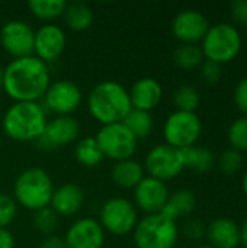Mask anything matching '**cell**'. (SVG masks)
I'll return each instance as SVG.
<instances>
[{
  "mask_svg": "<svg viewBox=\"0 0 247 248\" xmlns=\"http://www.w3.org/2000/svg\"><path fill=\"white\" fill-rule=\"evenodd\" d=\"M240 244H243V247L247 248V218L240 228Z\"/></svg>",
  "mask_w": 247,
  "mask_h": 248,
  "instance_id": "obj_40",
  "label": "cell"
},
{
  "mask_svg": "<svg viewBox=\"0 0 247 248\" xmlns=\"http://www.w3.org/2000/svg\"><path fill=\"white\" fill-rule=\"evenodd\" d=\"M138 222V214L135 206L124 198H111L108 199L99 215V224L103 231H108L112 235L124 237L134 231Z\"/></svg>",
  "mask_w": 247,
  "mask_h": 248,
  "instance_id": "obj_8",
  "label": "cell"
},
{
  "mask_svg": "<svg viewBox=\"0 0 247 248\" xmlns=\"http://www.w3.org/2000/svg\"><path fill=\"white\" fill-rule=\"evenodd\" d=\"M146 171L150 177L167 182L176 179L185 169L182 151L167 144L156 145L146 155Z\"/></svg>",
  "mask_w": 247,
  "mask_h": 248,
  "instance_id": "obj_10",
  "label": "cell"
},
{
  "mask_svg": "<svg viewBox=\"0 0 247 248\" xmlns=\"http://www.w3.org/2000/svg\"><path fill=\"white\" fill-rule=\"evenodd\" d=\"M205 232H207V228L205 225L201 222V221H189L185 227H183V235L189 240H201L205 237Z\"/></svg>",
  "mask_w": 247,
  "mask_h": 248,
  "instance_id": "obj_36",
  "label": "cell"
},
{
  "mask_svg": "<svg viewBox=\"0 0 247 248\" xmlns=\"http://www.w3.org/2000/svg\"><path fill=\"white\" fill-rule=\"evenodd\" d=\"M173 62L181 70H194L204 62L202 49L195 44H182L173 52Z\"/></svg>",
  "mask_w": 247,
  "mask_h": 248,
  "instance_id": "obj_27",
  "label": "cell"
},
{
  "mask_svg": "<svg viewBox=\"0 0 247 248\" xmlns=\"http://www.w3.org/2000/svg\"><path fill=\"white\" fill-rule=\"evenodd\" d=\"M229 141L231 144V148L237 151H247V116H242L236 119L227 132Z\"/></svg>",
  "mask_w": 247,
  "mask_h": 248,
  "instance_id": "obj_31",
  "label": "cell"
},
{
  "mask_svg": "<svg viewBox=\"0 0 247 248\" xmlns=\"http://www.w3.org/2000/svg\"><path fill=\"white\" fill-rule=\"evenodd\" d=\"M33 227L44 235H54L58 228V215L49 208H44L35 212L33 215Z\"/></svg>",
  "mask_w": 247,
  "mask_h": 248,
  "instance_id": "obj_30",
  "label": "cell"
},
{
  "mask_svg": "<svg viewBox=\"0 0 247 248\" xmlns=\"http://www.w3.org/2000/svg\"><path fill=\"white\" fill-rule=\"evenodd\" d=\"M210 29L208 19L204 13L195 9L179 12L172 22V32L182 44H195L202 41Z\"/></svg>",
  "mask_w": 247,
  "mask_h": 248,
  "instance_id": "obj_14",
  "label": "cell"
},
{
  "mask_svg": "<svg viewBox=\"0 0 247 248\" xmlns=\"http://www.w3.org/2000/svg\"><path fill=\"white\" fill-rule=\"evenodd\" d=\"M111 176L118 187L134 189L144 179V167L132 158L121 160L114 164Z\"/></svg>",
  "mask_w": 247,
  "mask_h": 248,
  "instance_id": "obj_21",
  "label": "cell"
},
{
  "mask_svg": "<svg viewBox=\"0 0 247 248\" xmlns=\"http://www.w3.org/2000/svg\"><path fill=\"white\" fill-rule=\"evenodd\" d=\"M49 84L48 64L35 55L12 60L3 68V90L15 102H38Z\"/></svg>",
  "mask_w": 247,
  "mask_h": 248,
  "instance_id": "obj_1",
  "label": "cell"
},
{
  "mask_svg": "<svg viewBox=\"0 0 247 248\" xmlns=\"http://www.w3.org/2000/svg\"><path fill=\"white\" fill-rule=\"evenodd\" d=\"M82 90L70 80L51 81L42 100L44 109L55 113L57 116H70L82 105Z\"/></svg>",
  "mask_w": 247,
  "mask_h": 248,
  "instance_id": "obj_11",
  "label": "cell"
},
{
  "mask_svg": "<svg viewBox=\"0 0 247 248\" xmlns=\"http://www.w3.org/2000/svg\"><path fill=\"white\" fill-rule=\"evenodd\" d=\"M39 248H67L64 238L57 235H48L42 240L39 244Z\"/></svg>",
  "mask_w": 247,
  "mask_h": 248,
  "instance_id": "obj_38",
  "label": "cell"
},
{
  "mask_svg": "<svg viewBox=\"0 0 247 248\" xmlns=\"http://www.w3.org/2000/svg\"><path fill=\"white\" fill-rule=\"evenodd\" d=\"M169 189L165 182L144 176V179L134 187L135 205L147 215L159 214L167 203Z\"/></svg>",
  "mask_w": 247,
  "mask_h": 248,
  "instance_id": "obj_16",
  "label": "cell"
},
{
  "mask_svg": "<svg viewBox=\"0 0 247 248\" xmlns=\"http://www.w3.org/2000/svg\"><path fill=\"white\" fill-rule=\"evenodd\" d=\"M67 248H102L105 231L95 218H82L71 224L64 237Z\"/></svg>",
  "mask_w": 247,
  "mask_h": 248,
  "instance_id": "obj_17",
  "label": "cell"
},
{
  "mask_svg": "<svg viewBox=\"0 0 247 248\" xmlns=\"http://www.w3.org/2000/svg\"><path fill=\"white\" fill-rule=\"evenodd\" d=\"M63 15L67 26L73 31H86L93 23V12L84 3H67Z\"/></svg>",
  "mask_w": 247,
  "mask_h": 248,
  "instance_id": "obj_24",
  "label": "cell"
},
{
  "mask_svg": "<svg viewBox=\"0 0 247 248\" xmlns=\"http://www.w3.org/2000/svg\"><path fill=\"white\" fill-rule=\"evenodd\" d=\"M195 205H197L195 195L188 189H182L169 196L167 203L162 212L176 221L181 217H186L192 214L195 209Z\"/></svg>",
  "mask_w": 247,
  "mask_h": 248,
  "instance_id": "obj_22",
  "label": "cell"
},
{
  "mask_svg": "<svg viewBox=\"0 0 247 248\" xmlns=\"http://www.w3.org/2000/svg\"><path fill=\"white\" fill-rule=\"evenodd\" d=\"M80 125L71 116H55L48 121L42 135L38 138V147L42 150H55L74 142L79 138Z\"/></svg>",
  "mask_w": 247,
  "mask_h": 248,
  "instance_id": "obj_13",
  "label": "cell"
},
{
  "mask_svg": "<svg viewBox=\"0 0 247 248\" xmlns=\"http://www.w3.org/2000/svg\"><path fill=\"white\" fill-rule=\"evenodd\" d=\"M95 138L103 153V157L115 161L131 158L137 150L138 140L128 131V128L122 122L103 125Z\"/></svg>",
  "mask_w": 247,
  "mask_h": 248,
  "instance_id": "obj_9",
  "label": "cell"
},
{
  "mask_svg": "<svg viewBox=\"0 0 247 248\" xmlns=\"http://www.w3.org/2000/svg\"><path fill=\"white\" fill-rule=\"evenodd\" d=\"M74 157L77 163L84 167H96L105 158L95 137H86L80 140L74 148Z\"/></svg>",
  "mask_w": 247,
  "mask_h": 248,
  "instance_id": "obj_25",
  "label": "cell"
},
{
  "mask_svg": "<svg viewBox=\"0 0 247 248\" xmlns=\"http://www.w3.org/2000/svg\"><path fill=\"white\" fill-rule=\"evenodd\" d=\"M243 193H245V196L247 198V171L245 173V176H243Z\"/></svg>",
  "mask_w": 247,
  "mask_h": 248,
  "instance_id": "obj_41",
  "label": "cell"
},
{
  "mask_svg": "<svg viewBox=\"0 0 247 248\" xmlns=\"http://www.w3.org/2000/svg\"><path fill=\"white\" fill-rule=\"evenodd\" d=\"M243 166V155L240 151L234 148L224 150L218 158V167L220 170L227 176H234Z\"/></svg>",
  "mask_w": 247,
  "mask_h": 248,
  "instance_id": "obj_32",
  "label": "cell"
},
{
  "mask_svg": "<svg viewBox=\"0 0 247 248\" xmlns=\"http://www.w3.org/2000/svg\"><path fill=\"white\" fill-rule=\"evenodd\" d=\"M199 248H214L213 246H210V244H204V246H201Z\"/></svg>",
  "mask_w": 247,
  "mask_h": 248,
  "instance_id": "obj_43",
  "label": "cell"
},
{
  "mask_svg": "<svg viewBox=\"0 0 247 248\" xmlns=\"http://www.w3.org/2000/svg\"><path fill=\"white\" fill-rule=\"evenodd\" d=\"M87 109L93 119L99 124H119L131 112V100L128 90L114 80L98 83L87 96Z\"/></svg>",
  "mask_w": 247,
  "mask_h": 248,
  "instance_id": "obj_2",
  "label": "cell"
},
{
  "mask_svg": "<svg viewBox=\"0 0 247 248\" xmlns=\"http://www.w3.org/2000/svg\"><path fill=\"white\" fill-rule=\"evenodd\" d=\"M33 42L35 31L23 20H9L0 31V44L13 60L33 55Z\"/></svg>",
  "mask_w": 247,
  "mask_h": 248,
  "instance_id": "obj_12",
  "label": "cell"
},
{
  "mask_svg": "<svg viewBox=\"0 0 247 248\" xmlns=\"http://www.w3.org/2000/svg\"><path fill=\"white\" fill-rule=\"evenodd\" d=\"M47 110L38 102H15L3 115L4 134L17 142L38 141L47 125Z\"/></svg>",
  "mask_w": 247,
  "mask_h": 248,
  "instance_id": "obj_3",
  "label": "cell"
},
{
  "mask_svg": "<svg viewBox=\"0 0 247 248\" xmlns=\"http://www.w3.org/2000/svg\"><path fill=\"white\" fill-rule=\"evenodd\" d=\"M122 124L137 140L147 138L153 132V126H154L151 113L138 109H131V112L122 121Z\"/></svg>",
  "mask_w": 247,
  "mask_h": 248,
  "instance_id": "obj_26",
  "label": "cell"
},
{
  "mask_svg": "<svg viewBox=\"0 0 247 248\" xmlns=\"http://www.w3.org/2000/svg\"><path fill=\"white\" fill-rule=\"evenodd\" d=\"M242 35L231 23H217L210 26L202 39L204 58L217 64L233 61L242 49Z\"/></svg>",
  "mask_w": 247,
  "mask_h": 248,
  "instance_id": "obj_6",
  "label": "cell"
},
{
  "mask_svg": "<svg viewBox=\"0 0 247 248\" xmlns=\"http://www.w3.org/2000/svg\"><path fill=\"white\" fill-rule=\"evenodd\" d=\"M202 134V122L195 112H173L165 122L163 137L166 144L183 150L197 144Z\"/></svg>",
  "mask_w": 247,
  "mask_h": 248,
  "instance_id": "obj_7",
  "label": "cell"
},
{
  "mask_svg": "<svg viewBox=\"0 0 247 248\" xmlns=\"http://www.w3.org/2000/svg\"><path fill=\"white\" fill-rule=\"evenodd\" d=\"M66 44L67 38L63 28L54 23L42 25L38 31H35L33 55L45 64H49L60 58L66 49Z\"/></svg>",
  "mask_w": 247,
  "mask_h": 248,
  "instance_id": "obj_15",
  "label": "cell"
},
{
  "mask_svg": "<svg viewBox=\"0 0 247 248\" xmlns=\"http://www.w3.org/2000/svg\"><path fill=\"white\" fill-rule=\"evenodd\" d=\"M64 0H31L28 7L33 16L42 20H52L60 17L66 10Z\"/></svg>",
  "mask_w": 247,
  "mask_h": 248,
  "instance_id": "obj_28",
  "label": "cell"
},
{
  "mask_svg": "<svg viewBox=\"0 0 247 248\" xmlns=\"http://www.w3.org/2000/svg\"><path fill=\"white\" fill-rule=\"evenodd\" d=\"M182 157H183V164L185 169H192L198 173H205L213 169L214 166V154L210 148L201 147V145H192L188 148L181 150Z\"/></svg>",
  "mask_w": 247,
  "mask_h": 248,
  "instance_id": "obj_23",
  "label": "cell"
},
{
  "mask_svg": "<svg viewBox=\"0 0 247 248\" xmlns=\"http://www.w3.org/2000/svg\"><path fill=\"white\" fill-rule=\"evenodd\" d=\"M233 20L240 25L247 26V0H236L230 6Z\"/></svg>",
  "mask_w": 247,
  "mask_h": 248,
  "instance_id": "obj_37",
  "label": "cell"
},
{
  "mask_svg": "<svg viewBox=\"0 0 247 248\" xmlns=\"http://www.w3.org/2000/svg\"><path fill=\"white\" fill-rule=\"evenodd\" d=\"M0 89H3V68L0 67Z\"/></svg>",
  "mask_w": 247,
  "mask_h": 248,
  "instance_id": "obj_42",
  "label": "cell"
},
{
  "mask_svg": "<svg viewBox=\"0 0 247 248\" xmlns=\"http://www.w3.org/2000/svg\"><path fill=\"white\" fill-rule=\"evenodd\" d=\"M201 77L207 84H217L223 77V65L204 60L201 64Z\"/></svg>",
  "mask_w": 247,
  "mask_h": 248,
  "instance_id": "obj_34",
  "label": "cell"
},
{
  "mask_svg": "<svg viewBox=\"0 0 247 248\" xmlns=\"http://www.w3.org/2000/svg\"><path fill=\"white\" fill-rule=\"evenodd\" d=\"M199 102V92L191 84H182L173 93V103L181 112H195Z\"/></svg>",
  "mask_w": 247,
  "mask_h": 248,
  "instance_id": "obj_29",
  "label": "cell"
},
{
  "mask_svg": "<svg viewBox=\"0 0 247 248\" xmlns=\"http://www.w3.org/2000/svg\"><path fill=\"white\" fill-rule=\"evenodd\" d=\"M0 248H15V238L7 228H0Z\"/></svg>",
  "mask_w": 247,
  "mask_h": 248,
  "instance_id": "obj_39",
  "label": "cell"
},
{
  "mask_svg": "<svg viewBox=\"0 0 247 248\" xmlns=\"http://www.w3.org/2000/svg\"><path fill=\"white\" fill-rule=\"evenodd\" d=\"M234 105L236 108L247 115V77L242 78L234 89Z\"/></svg>",
  "mask_w": 247,
  "mask_h": 248,
  "instance_id": "obj_35",
  "label": "cell"
},
{
  "mask_svg": "<svg viewBox=\"0 0 247 248\" xmlns=\"http://www.w3.org/2000/svg\"><path fill=\"white\" fill-rule=\"evenodd\" d=\"M54 185L49 174L41 167H29L23 170L15 182V202L29 211H39L51 203Z\"/></svg>",
  "mask_w": 247,
  "mask_h": 248,
  "instance_id": "obj_4",
  "label": "cell"
},
{
  "mask_svg": "<svg viewBox=\"0 0 247 248\" xmlns=\"http://www.w3.org/2000/svg\"><path fill=\"white\" fill-rule=\"evenodd\" d=\"M132 109L151 112L163 97V89L156 78L143 77L137 80L128 92Z\"/></svg>",
  "mask_w": 247,
  "mask_h": 248,
  "instance_id": "obj_18",
  "label": "cell"
},
{
  "mask_svg": "<svg viewBox=\"0 0 247 248\" xmlns=\"http://www.w3.org/2000/svg\"><path fill=\"white\" fill-rule=\"evenodd\" d=\"M17 215V205L9 195L0 193V228H7Z\"/></svg>",
  "mask_w": 247,
  "mask_h": 248,
  "instance_id": "obj_33",
  "label": "cell"
},
{
  "mask_svg": "<svg viewBox=\"0 0 247 248\" xmlns=\"http://www.w3.org/2000/svg\"><path fill=\"white\" fill-rule=\"evenodd\" d=\"M210 246L214 248H237L240 246V227L230 218H217L205 232Z\"/></svg>",
  "mask_w": 247,
  "mask_h": 248,
  "instance_id": "obj_20",
  "label": "cell"
},
{
  "mask_svg": "<svg viewBox=\"0 0 247 248\" xmlns=\"http://www.w3.org/2000/svg\"><path fill=\"white\" fill-rule=\"evenodd\" d=\"M179 238L176 221L163 212L144 217L132 231L137 248H173Z\"/></svg>",
  "mask_w": 247,
  "mask_h": 248,
  "instance_id": "obj_5",
  "label": "cell"
},
{
  "mask_svg": "<svg viewBox=\"0 0 247 248\" xmlns=\"http://www.w3.org/2000/svg\"><path fill=\"white\" fill-rule=\"evenodd\" d=\"M84 203V193L79 185L64 183L60 187L54 189L49 208L63 217H70L77 214Z\"/></svg>",
  "mask_w": 247,
  "mask_h": 248,
  "instance_id": "obj_19",
  "label": "cell"
}]
</instances>
